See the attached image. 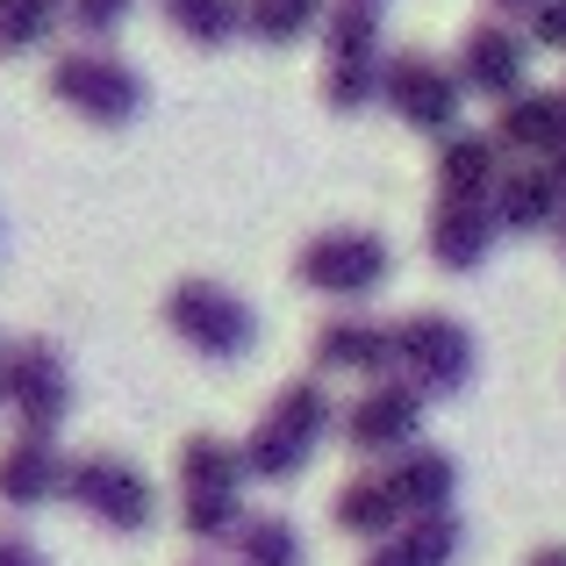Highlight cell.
I'll use <instances>...</instances> for the list:
<instances>
[{"label":"cell","instance_id":"3","mask_svg":"<svg viewBox=\"0 0 566 566\" xmlns=\"http://www.w3.org/2000/svg\"><path fill=\"white\" fill-rule=\"evenodd\" d=\"M51 94L72 115H86L94 129H123L144 115V80L137 65H123L115 51H65L51 65Z\"/></svg>","mask_w":566,"mask_h":566},{"label":"cell","instance_id":"28","mask_svg":"<svg viewBox=\"0 0 566 566\" xmlns=\"http://www.w3.org/2000/svg\"><path fill=\"white\" fill-rule=\"evenodd\" d=\"M531 43H545V51H566V0H553V8L531 22Z\"/></svg>","mask_w":566,"mask_h":566},{"label":"cell","instance_id":"12","mask_svg":"<svg viewBox=\"0 0 566 566\" xmlns=\"http://www.w3.org/2000/svg\"><path fill=\"white\" fill-rule=\"evenodd\" d=\"M495 201H473V193H438V208H430V259L444 265V273H473V265L495 251Z\"/></svg>","mask_w":566,"mask_h":566},{"label":"cell","instance_id":"7","mask_svg":"<svg viewBox=\"0 0 566 566\" xmlns=\"http://www.w3.org/2000/svg\"><path fill=\"white\" fill-rule=\"evenodd\" d=\"M65 502H80V510L94 516L101 531H123V538L151 531V516H158L151 481H144V473L129 467V459H115V452H86V459H72Z\"/></svg>","mask_w":566,"mask_h":566},{"label":"cell","instance_id":"14","mask_svg":"<svg viewBox=\"0 0 566 566\" xmlns=\"http://www.w3.org/2000/svg\"><path fill=\"white\" fill-rule=\"evenodd\" d=\"M65 481H72V459L51 438H14L0 452V502L8 510H43V502L65 495Z\"/></svg>","mask_w":566,"mask_h":566},{"label":"cell","instance_id":"11","mask_svg":"<svg viewBox=\"0 0 566 566\" xmlns=\"http://www.w3.org/2000/svg\"><path fill=\"white\" fill-rule=\"evenodd\" d=\"M416 430H423V395H416L409 380H380L345 409V438L359 444V452H395L401 459L416 444Z\"/></svg>","mask_w":566,"mask_h":566},{"label":"cell","instance_id":"31","mask_svg":"<svg viewBox=\"0 0 566 566\" xmlns=\"http://www.w3.org/2000/svg\"><path fill=\"white\" fill-rule=\"evenodd\" d=\"M531 566H566V545H545V553L531 559Z\"/></svg>","mask_w":566,"mask_h":566},{"label":"cell","instance_id":"27","mask_svg":"<svg viewBox=\"0 0 566 566\" xmlns=\"http://www.w3.org/2000/svg\"><path fill=\"white\" fill-rule=\"evenodd\" d=\"M65 14H72V29H86V36H115L123 14H129V0H65Z\"/></svg>","mask_w":566,"mask_h":566},{"label":"cell","instance_id":"26","mask_svg":"<svg viewBox=\"0 0 566 566\" xmlns=\"http://www.w3.org/2000/svg\"><path fill=\"white\" fill-rule=\"evenodd\" d=\"M380 72H387V57L380 65H323V101H331L337 115L366 108V101H380Z\"/></svg>","mask_w":566,"mask_h":566},{"label":"cell","instance_id":"19","mask_svg":"<svg viewBox=\"0 0 566 566\" xmlns=\"http://www.w3.org/2000/svg\"><path fill=\"white\" fill-rule=\"evenodd\" d=\"M331 516H337V531L374 538V545H387L401 524H409V516H401V502H395V488H387V473H352V481L337 488Z\"/></svg>","mask_w":566,"mask_h":566},{"label":"cell","instance_id":"24","mask_svg":"<svg viewBox=\"0 0 566 566\" xmlns=\"http://www.w3.org/2000/svg\"><path fill=\"white\" fill-rule=\"evenodd\" d=\"M57 14H65V0H0V51L22 57L36 43H51Z\"/></svg>","mask_w":566,"mask_h":566},{"label":"cell","instance_id":"34","mask_svg":"<svg viewBox=\"0 0 566 566\" xmlns=\"http://www.w3.org/2000/svg\"><path fill=\"white\" fill-rule=\"evenodd\" d=\"M559 251H566V222H559Z\"/></svg>","mask_w":566,"mask_h":566},{"label":"cell","instance_id":"18","mask_svg":"<svg viewBox=\"0 0 566 566\" xmlns=\"http://www.w3.org/2000/svg\"><path fill=\"white\" fill-rule=\"evenodd\" d=\"M502 144L481 137V129H452L438 137V193H473V201H495V180H502Z\"/></svg>","mask_w":566,"mask_h":566},{"label":"cell","instance_id":"32","mask_svg":"<svg viewBox=\"0 0 566 566\" xmlns=\"http://www.w3.org/2000/svg\"><path fill=\"white\" fill-rule=\"evenodd\" d=\"M0 401H8V352H0Z\"/></svg>","mask_w":566,"mask_h":566},{"label":"cell","instance_id":"2","mask_svg":"<svg viewBox=\"0 0 566 566\" xmlns=\"http://www.w3.org/2000/svg\"><path fill=\"white\" fill-rule=\"evenodd\" d=\"M337 430V409L323 395V380H294L273 395V409L259 416V430L244 438V467L251 481H294L316 459V444Z\"/></svg>","mask_w":566,"mask_h":566},{"label":"cell","instance_id":"13","mask_svg":"<svg viewBox=\"0 0 566 566\" xmlns=\"http://www.w3.org/2000/svg\"><path fill=\"white\" fill-rule=\"evenodd\" d=\"M316 374H359V380H387L395 374V331L366 316H331L316 331Z\"/></svg>","mask_w":566,"mask_h":566},{"label":"cell","instance_id":"6","mask_svg":"<svg viewBox=\"0 0 566 566\" xmlns=\"http://www.w3.org/2000/svg\"><path fill=\"white\" fill-rule=\"evenodd\" d=\"M294 273H302V287L331 294V302H366V294L387 287V273H395V259H387V237L374 230H323L302 244V259H294Z\"/></svg>","mask_w":566,"mask_h":566},{"label":"cell","instance_id":"25","mask_svg":"<svg viewBox=\"0 0 566 566\" xmlns=\"http://www.w3.org/2000/svg\"><path fill=\"white\" fill-rule=\"evenodd\" d=\"M323 29V0H251V36L259 43H302Z\"/></svg>","mask_w":566,"mask_h":566},{"label":"cell","instance_id":"4","mask_svg":"<svg viewBox=\"0 0 566 566\" xmlns=\"http://www.w3.org/2000/svg\"><path fill=\"white\" fill-rule=\"evenodd\" d=\"M473 331L452 316H438V308H423V316H401L395 323V366L401 380L416 387V395H459V387L473 380Z\"/></svg>","mask_w":566,"mask_h":566},{"label":"cell","instance_id":"16","mask_svg":"<svg viewBox=\"0 0 566 566\" xmlns=\"http://www.w3.org/2000/svg\"><path fill=\"white\" fill-rule=\"evenodd\" d=\"M488 137H495L502 151H531V158H545V166H553V158L566 151V94H538V86H531V94H516L510 108L495 115V129H488Z\"/></svg>","mask_w":566,"mask_h":566},{"label":"cell","instance_id":"21","mask_svg":"<svg viewBox=\"0 0 566 566\" xmlns=\"http://www.w3.org/2000/svg\"><path fill=\"white\" fill-rule=\"evenodd\" d=\"M166 29H180L201 51H222L230 36H251V0H166Z\"/></svg>","mask_w":566,"mask_h":566},{"label":"cell","instance_id":"15","mask_svg":"<svg viewBox=\"0 0 566 566\" xmlns=\"http://www.w3.org/2000/svg\"><path fill=\"white\" fill-rule=\"evenodd\" d=\"M387 488H395L401 516H452V495H459V459L438 452V444H409V452L387 467Z\"/></svg>","mask_w":566,"mask_h":566},{"label":"cell","instance_id":"10","mask_svg":"<svg viewBox=\"0 0 566 566\" xmlns=\"http://www.w3.org/2000/svg\"><path fill=\"white\" fill-rule=\"evenodd\" d=\"M459 86L467 94H488V101H502L510 108L516 94H531V36H516L510 22H473L467 36H459Z\"/></svg>","mask_w":566,"mask_h":566},{"label":"cell","instance_id":"23","mask_svg":"<svg viewBox=\"0 0 566 566\" xmlns=\"http://www.w3.org/2000/svg\"><path fill=\"white\" fill-rule=\"evenodd\" d=\"M237 566H302V531L287 516H244L237 531Z\"/></svg>","mask_w":566,"mask_h":566},{"label":"cell","instance_id":"9","mask_svg":"<svg viewBox=\"0 0 566 566\" xmlns=\"http://www.w3.org/2000/svg\"><path fill=\"white\" fill-rule=\"evenodd\" d=\"M8 409L22 416V438H51V430L65 423L72 380H65V359H57V345H43V337H22V345L8 352Z\"/></svg>","mask_w":566,"mask_h":566},{"label":"cell","instance_id":"1","mask_svg":"<svg viewBox=\"0 0 566 566\" xmlns=\"http://www.w3.org/2000/svg\"><path fill=\"white\" fill-rule=\"evenodd\" d=\"M244 444L230 438H187L180 444V524L187 538L216 545V538H237L244 531Z\"/></svg>","mask_w":566,"mask_h":566},{"label":"cell","instance_id":"8","mask_svg":"<svg viewBox=\"0 0 566 566\" xmlns=\"http://www.w3.org/2000/svg\"><path fill=\"white\" fill-rule=\"evenodd\" d=\"M459 94H467L459 72L438 65V57H423V51L387 57V72H380V101L409 129H430V137H452V129H459Z\"/></svg>","mask_w":566,"mask_h":566},{"label":"cell","instance_id":"30","mask_svg":"<svg viewBox=\"0 0 566 566\" xmlns=\"http://www.w3.org/2000/svg\"><path fill=\"white\" fill-rule=\"evenodd\" d=\"M488 8H495V14H516V22H538L553 0H488Z\"/></svg>","mask_w":566,"mask_h":566},{"label":"cell","instance_id":"29","mask_svg":"<svg viewBox=\"0 0 566 566\" xmlns=\"http://www.w3.org/2000/svg\"><path fill=\"white\" fill-rule=\"evenodd\" d=\"M0 566H43V553L22 538V531H0Z\"/></svg>","mask_w":566,"mask_h":566},{"label":"cell","instance_id":"17","mask_svg":"<svg viewBox=\"0 0 566 566\" xmlns=\"http://www.w3.org/2000/svg\"><path fill=\"white\" fill-rule=\"evenodd\" d=\"M495 222L516 237L531 230H553V222H566V187L553 180V166H516L495 180Z\"/></svg>","mask_w":566,"mask_h":566},{"label":"cell","instance_id":"20","mask_svg":"<svg viewBox=\"0 0 566 566\" xmlns=\"http://www.w3.org/2000/svg\"><path fill=\"white\" fill-rule=\"evenodd\" d=\"M459 545H467L459 516H416V524H401L387 545H374L366 566H452Z\"/></svg>","mask_w":566,"mask_h":566},{"label":"cell","instance_id":"22","mask_svg":"<svg viewBox=\"0 0 566 566\" xmlns=\"http://www.w3.org/2000/svg\"><path fill=\"white\" fill-rule=\"evenodd\" d=\"M323 43H331V65H380V8L345 0V8L323 14Z\"/></svg>","mask_w":566,"mask_h":566},{"label":"cell","instance_id":"5","mask_svg":"<svg viewBox=\"0 0 566 566\" xmlns=\"http://www.w3.org/2000/svg\"><path fill=\"white\" fill-rule=\"evenodd\" d=\"M166 323L201 359H244L251 337H259V316L244 308V294L216 287V280H180V287L166 294Z\"/></svg>","mask_w":566,"mask_h":566},{"label":"cell","instance_id":"35","mask_svg":"<svg viewBox=\"0 0 566 566\" xmlns=\"http://www.w3.org/2000/svg\"><path fill=\"white\" fill-rule=\"evenodd\" d=\"M366 8H380V0H366Z\"/></svg>","mask_w":566,"mask_h":566},{"label":"cell","instance_id":"33","mask_svg":"<svg viewBox=\"0 0 566 566\" xmlns=\"http://www.w3.org/2000/svg\"><path fill=\"white\" fill-rule=\"evenodd\" d=\"M553 180H559V187H566V151H559V158H553Z\"/></svg>","mask_w":566,"mask_h":566}]
</instances>
